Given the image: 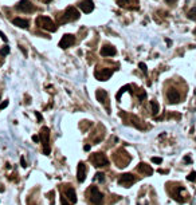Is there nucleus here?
Masks as SVG:
<instances>
[{"mask_svg":"<svg viewBox=\"0 0 196 205\" xmlns=\"http://www.w3.org/2000/svg\"><path fill=\"white\" fill-rule=\"evenodd\" d=\"M79 11L77 10L75 7L70 6L67 7L66 10L63 12V16L59 19V24H65V23H69V22H74V20H78L79 19Z\"/></svg>","mask_w":196,"mask_h":205,"instance_id":"obj_1","label":"nucleus"},{"mask_svg":"<svg viewBox=\"0 0 196 205\" xmlns=\"http://www.w3.org/2000/svg\"><path fill=\"white\" fill-rule=\"evenodd\" d=\"M36 24L40 28L46 30V31H50V32H55L58 30V25L48 16H39V18H36Z\"/></svg>","mask_w":196,"mask_h":205,"instance_id":"obj_2","label":"nucleus"},{"mask_svg":"<svg viewBox=\"0 0 196 205\" xmlns=\"http://www.w3.org/2000/svg\"><path fill=\"white\" fill-rule=\"evenodd\" d=\"M39 136H40V142L43 145V153L46 156H48L50 154V129L43 126L40 133H39Z\"/></svg>","mask_w":196,"mask_h":205,"instance_id":"obj_3","label":"nucleus"},{"mask_svg":"<svg viewBox=\"0 0 196 205\" xmlns=\"http://www.w3.org/2000/svg\"><path fill=\"white\" fill-rule=\"evenodd\" d=\"M90 162L97 168L109 165V160L106 158V156H105L104 153H95V154H93L92 157H90Z\"/></svg>","mask_w":196,"mask_h":205,"instance_id":"obj_4","label":"nucleus"},{"mask_svg":"<svg viewBox=\"0 0 196 205\" xmlns=\"http://www.w3.org/2000/svg\"><path fill=\"white\" fill-rule=\"evenodd\" d=\"M90 201L94 205H101L104 202V194L98 190L97 186H92L90 188Z\"/></svg>","mask_w":196,"mask_h":205,"instance_id":"obj_5","label":"nucleus"},{"mask_svg":"<svg viewBox=\"0 0 196 205\" xmlns=\"http://www.w3.org/2000/svg\"><path fill=\"white\" fill-rule=\"evenodd\" d=\"M16 10L24 13H30L35 11V7L30 0H20L19 3H16Z\"/></svg>","mask_w":196,"mask_h":205,"instance_id":"obj_6","label":"nucleus"},{"mask_svg":"<svg viewBox=\"0 0 196 205\" xmlns=\"http://www.w3.org/2000/svg\"><path fill=\"white\" fill-rule=\"evenodd\" d=\"M111 75H113V70L111 69H98L94 71V76L98 81H101V82L108 81Z\"/></svg>","mask_w":196,"mask_h":205,"instance_id":"obj_7","label":"nucleus"},{"mask_svg":"<svg viewBox=\"0 0 196 205\" xmlns=\"http://www.w3.org/2000/svg\"><path fill=\"white\" fill-rule=\"evenodd\" d=\"M74 43H75V36L71 35V34H66V35H63L62 39L59 40V47L66 50V48L71 47Z\"/></svg>","mask_w":196,"mask_h":205,"instance_id":"obj_8","label":"nucleus"},{"mask_svg":"<svg viewBox=\"0 0 196 205\" xmlns=\"http://www.w3.org/2000/svg\"><path fill=\"white\" fill-rule=\"evenodd\" d=\"M134 181H136V177L132 173H124L118 178V184L122 186H130L132 184H134Z\"/></svg>","mask_w":196,"mask_h":205,"instance_id":"obj_9","label":"nucleus"},{"mask_svg":"<svg viewBox=\"0 0 196 205\" xmlns=\"http://www.w3.org/2000/svg\"><path fill=\"white\" fill-rule=\"evenodd\" d=\"M95 98H97V101L99 102V103H102L104 106H108L109 110H110V106H109V95L105 90L98 88L97 91H95Z\"/></svg>","mask_w":196,"mask_h":205,"instance_id":"obj_10","label":"nucleus"},{"mask_svg":"<svg viewBox=\"0 0 196 205\" xmlns=\"http://www.w3.org/2000/svg\"><path fill=\"white\" fill-rule=\"evenodd\" d=\"M79 8L85 13H92L94 11V3H93V0H82L79 3Z\"/></svg>","mask_w":196,"mask_h":205,"instance_id":"obj_11","label":"nucleus"},{"mask_svg":"<svg viewBox=\"0 0 196 205\" xmlns=\"http://www.w3.org/2000/svg\"><path fill=\"white\" fill-rule=\"evenodd\" d=\"M86 173H87V169H86V165L82 161L78 164V169H77V178H78L79 182H83L86 178Z\"/></svg>","mask_w":196,"mask_h":205,"instance_id":"obj_12","label":"nucleus"},{"mask_svg":"<svg viewBox=\"0 0 196 205\" xmlns=\"http://www.w3.org/2000/svg\"><path fill=\"white\" fill-rule=\"evenodd\" d=\"M117 54V50L110 46V44H105L104 47L101 48V55L102 57H114V55Z\"/></svg>","mask_w":196,"mask_h":205,"instance_id":"obj_13","label":"nucleus"},{"mask_svg":"<svg viewBox=\"0 0 196 205\" xmlns=\"http://www.w3.org/2000/svg\"><path fill=\"white\" fill-rule=\"evenodd\" d=\"M167 98L171 103H177V102L180 101V95H179L177 90H175V88H169V90H168Z\"/></svg>","mask_w":196,"mask_h":205,"instance_id":"obj_14","label":"nucleus"},{"mask_svg":"<svg viewBox=\"0 0 196 205\" xmlns=\"http://www.w3.org/2000/svg\"><path fill=\"white\" fill-rule=\"evenodd\" d=\"M137 170H138L140 173L145 174V176H152V174H153V169L149 166L148 164H145V162H141V164H138V166H137Z\"/></svg>","mask_w":196,"mask_h":205,"instance_id":"obj_15","label":"nucleus"},{"mask_svg":"<svg viewBox=\"0 0 196 205\" xmlns=\"http://www.w3.org/2000/svg\"><path fill=\"white\" fill-rule=\"evenodd\" d=\"M65 196H66L67 200H69L71 204H75V202H77V193H75V190H74L73 188H67Z\"/></svg>","mask_w":196,"mask_h":205,"instance_id":"obj_16","label":"nucleus"},{"mask_svg":"<svg viewBox=\"0 0 196 205\" xmlns=\"http://www.w3.org/2000/svg\"><path fill=\"white\" fill-rule=\"evenodd\" d=\"M12 23L16 25V27H20V28H28L30 22L26 19H22V18H15L12 20Z\"/></svg>","mask_w":196,"mask_h":205,"instance_id":"obj_17","label":"nucleus"},{"mask_svg":"<svg viewBox=\"0 0 196 205\" xmlns=\"http://www.w3.org/2000/svg\"><path fill=\"white\" fill-rule=\"evenodd\" d=\"M130 88H132V86H130V85H126V86H124V87H121V88H120V91H118L117 95H116L117 101H121V97H122L124 93H126V91H130V93H132V90H130Z\"/></svg>","mask_w":196,"mask_h":205,"instance_id":"obj_18","label":"nucleus"},{"mask_svg":"<svg viewBox=\"0 0 196 205\" xmlns=\"http://www.w3.org/2000/svg\"><path fill=\"white\" fill-rule=\"evenodd\" d=\"M151 107H152V114L153 115H157L158 111H160V106L156 101H151Z\"/></svg>","mask_w":196,"mask_h":205,"instance_id":"obj_19","label":"nucleus"},{"mask_svg":"<svg viewBox=\"0 0 196 205\" xmlns=\"http://www.w3.org/2000/svg\"><path fill=\"white\" fill-rule=\"evenodd\" d=\"M126 4H138V0H118L120 7H125Z\"/></svg>","mask_w":196,"mask_h":205,"instance_id":"obj_20","label":"nucleus"},{"mask_svg":"<svg viewBox=\"0 0 196 205\" xmlns=\"http://www.w3.org/2000/svg\"><path fill=\"white\" fill-rule=\"evenodd\" d=\"M188 18L192 20H196V7H193V8H191L188 11Z\"/></svg>","mask_w":196,"mask_h":205,"instance_id":"obj_21","label":"nucleus"},{"mask_svg":"<svg viewBox=\"0 0 196 205\" xmlns=\"http://www.w3.org/2000/svg\"><path fill=\"white\" fill-rule=\"evenodd\" d=\"M10 54V47L8 46H4V47H1V50H0V55L1 57H6V55Z\"/></svg>","mask_w":196,"mask_h":205,"instance_id":"obj_22","label":"nucleus"},{"mask_svg":"<svg viewBox=\"0 0 196 205\" xmlns=\"http://www.w3.org/2000/svg\"><path fill=\"white\" fill-rule=\"evenodd\" d=\"M94 180L99 181V182H104V181H105V174L102 173V172H99V173H97V174H95Z\"/></svg>","mask_w":196,"mask_h":205,"instance_id":"obj_23","label":"nucleus"},{"mask_svg":"<svg viewBox=\"0 0 196 205\" xmlns=\"http://www.w3.org/2000/svg\"><path fill=\"white\" fill-rule=\"evenodd\" d=\"M187 180H188V181H192V182H193V181H196V172H195V170L191 172V173L187 176Z\"/></svg>","mask_w":196,"mask_h":205,"instance_id":"obj_24","label":"nucleus"},{"mask_svg":"<svg viewBox=\"0 0 196 205\" xmlns=\"http://www.w3.org/2000/svg\"><path fill=\"white\" fill-rule=\"evenodd\" d=\"M60 204H62V205H71V202L67 201V197H66V196H63V193L60 194Z\"/></svg>","mask_w":196,"mask_h":205,"instance_id":"obj_25","label":"nucleus"},{"mask_svg":"<svg viewBox=\"0 0 196 205\" xmlns=\"http://www.w3.org/2000/svg\"><path fill=\"white\" fill-rule=\"evenodd\" d=\"M138 67L141 69V71H142L144 74L148 73V69H146V64H145V63H142V62H141V63H138Z\"/></svg>","mask_w":196,"mask_h":205,"instance_id":"obj_26","label":"nucleus"},{"mask_svg":"<svg viewBox=\"0 0 196 205\" xmlns=\"http://www.w3.org/2000/svg\"><path fill=\"white\" fill-rule=\"evenodd\" d=\"M152 162H153V164H158V165H160L163 162V158L161 157H152Z\"/></svg>","mask_w":196,"mask_h":205,"instance_id":"obj_27","label":"nucleus"},{"mask_svg":"<svg viewBox=\"0 0 196 205\" xmlns=\"http://www.w3.org/2000/svg\"><path fill=\"white\" fill-rule=\"evenodd\" d=\"M145 98H146V93L144 91V90H141V91H140V95H138V101H144Z\"/></svg>","mask_w":196,"mask_h":205,"instance_id":"obj_28","label":"nucleus"},{"mask_svg":"<svg viewBox=\"0 0 196 205\" xmlns=\"http://www.w3.org/2000/svg\"><path fill=\"white\" fill-rule=\"evenodd\" d=\"M7 106H8V101H4L3 103L0 105V110H3V109H6Z\"/></svg>","mask_w":196,"mask_h":205,"instance_id":"obj_29","label":"nucleus"},{"mask_svg":"<svg viewBox=\"0 0 196 205\" xmlns=\"http://www.w3.org/2000/svg\"><path fill=\"white\" fill-rule=\"evenodd\" d=\"M20 164H22V166H23V168H27V164H26V160H24V157H22V158H20Z\"/></svg>","mask_w":196,"mask_h":205,"instance_id":"obj_30","label":"nucleus"},{"mask_svg":"<svg viewBox=\"0 0 196 205\" xmlns=\"http://www.w3.org/2000/svg\"><path fill=\"white\" fill-rule=\"evenodd\" d=\"M184 161L188 162V164H191V162H192V160H191L190 156H185V157H184Z\"/></svg>","mask_w":196,"mask_h":205,"instance_id":"obj_31","label":"nucleus"},{"mask_svg":"<svg viewBox=\"0 0 196 205\" xmlns=\"http://www.w3.org/2000/svg\"><path fill=\"white\" fill-rule=\"evenodd\" d=\"M35 114H36V118H38V121H39V122H42V119H43V118H42L40 113H39V111H36V113H35Z\"/></svg>","mask_w":196,"mask_h":205,"instance_id":"obj_32","label":"nucleus"},{"mask_svg":"<svg viewBox=\"0 0 196 205\" xmlns=\"http://www.w3.org/2000/svg\"><path fill=\"white\" fill-rule=\"evenodd\" d=\"M0 38L3 39L4 42H7V36H6V35H4V34H3V32H1V31H0Z\"/></svg>","mask_w":196,"mask_h":205,"instance_id":"obj_33","label":"nucleus"},{"mask_svg":"<svg viewBox=\"0 0 196 205\" xmlns=\"http://www.w3.org/2000/svg\"><path fill=\"white\" fill-rule=\"evenodd\" d=\"M32 141H34V142H39V137L38 136H32Z\"/></svg>","mask_w":196,"mask_h":205,"instance_id":"obj_34","label":"nucleus"},{"mask_svg":"<svg viewBox=\"0 0 196 205\" xmlns=\"http://www.w3.org/2000/svg\"><path fill=\"white\" fill-rule=\"evenodd\" d=\"M165 1H167L168 4H173L175 1H176V0H165Z\"/></svg>","mask_w":196,"mask_h":205,"instance_id":"obj_35","label":"nucleus"},{"mask_svg":"<svg viewBox=\"0 0 196 205\" xmlns=\"http://www.w3.org/2000/svg\"><path fill=\"white\" fill-rule=\"evenodd\" d=\"M83 149H85L86 151H89V150H90V145H85V148H83Z\"/></svg>","mask_w":196,"mask_h":205,"instance_id":"obj_36","label":"nucleus"},{"mask_svg":"<svg viewBox=\"0 0 196 205\" xmlns=\"http://www.w3.org/2000/svg\"><path fill=\"white\" fill-rule=\"evenodd\" d=\"M165 42H167V44H168V46H171V43H172V42L169 40V39H167V40H165Z\"/></svg>","mask_w":196,"mask_h":205,"instance_id":"obj_37","label":"nucleus"},{"mask_svg":"<svg viewBox=\"0 0 196 205\" xmlns=\"http://www.w3.org/2000/svg\"><path fill=\"white\" fill-rule=\"evenodd\" d=\"M43 3H50V1H53V0H42Z\"/></svg>","mask_w":196,"mask_h":205,"instance_id":"obj_38","label":"nucleus"},{"mask_svg":"<svg viewBox=\"0 0 196 205\" xmlns=\"http://www.w3.org/2000/svg\"><path fill=\"white\" fill-rule=\"evenodd\" d=\"M193 35H195V36H196V28L193 30Z\"/></svg>","mask_w":196,"mask_h":205,"instance_id":"obj_39","label":"nucleus"}]
</instances>
